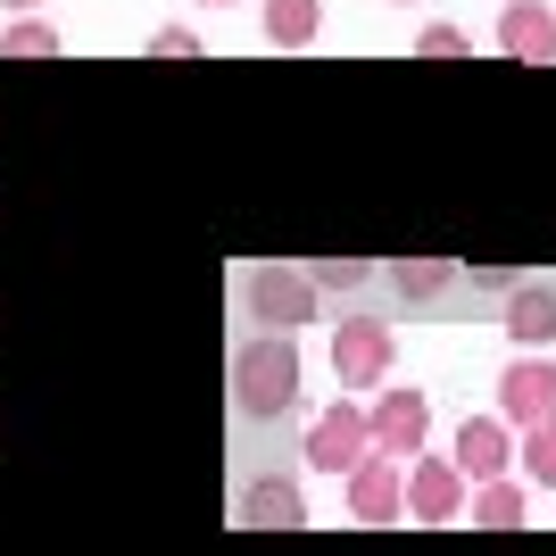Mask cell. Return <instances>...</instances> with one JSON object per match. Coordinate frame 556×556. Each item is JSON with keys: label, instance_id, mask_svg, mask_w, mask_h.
I'll return each instance as SVG.
<instances>
[{"label": "cell", "instance_id": "obj_17", "mask_svg": "<svg viewBox=\"0 0 556 556\" xmlns=\"http://www.w3.org/2000/svg\"><path fill=\"white\" fill-rule=\"evenodd\" d=\"M523 482H548V490H556V424L523 432Z\"/></svg>", "mask_w": 556, "mask_h": 556}, {"label": "cell", "instance_id": "obj_2", "mask_svg": "<svg viewBox=\"0 0 556 556\" xmlns=\"http://www.w3.org/2000/svg\"><path fill=\"white\" fill-rule=\"evenodd\" d=\"M241 291H250V316H257V325H275L282 341H291L300 325H316V275H307V266H291V257L250 266V282H241Z\"/></svg>", "mask_w": 556, "mask_h": 556}, {"label": "cell", "instance_id": "obj_12", "mask_svg": "<svg viewBox=\"0 0 556 556\" xmlns=\"http://www.w3.org/2000/svg\"><path fill=\"white\" fill-rule=\"evenodd\" d=\"M507 341L523 349V357H540V349L556 341V291L548 282H515L507 291Z\"/></svg>", "mask_w": 556, "mask_h": 556}, {"label": "cell", "instance_id": "obj_20", "mask_svg": "<svg viewBox=\"0 0 556 556\" xmlns=\"http://www.w3.org/2000/svg\"><path fill=\"white\" fill-rule=\"evenodd\" d=\"M366 275H374L366 257H325V266H316V291H357Z\"/></svg>", "mask_w": 556, "mask_h": 556}, {"label": "cell", "instance_id": "obj_9", "mask_svg": "<svg viewBox=\"0 0 556 556\" xmlns=\"http://www.w3.org/2000/svg\"><path fill=\"white\" fill-rule=\"evenodd\" d=\"M399 515H407V473H399V457L374 448V457L349 473V523H399Z\"/></svg>", "mask_w": 556, "mask_h": 556}, {"label": "cell", "instance_id": "obj_3", "mask_svg": "<svg viewBox=\"0 0 556 556\" xmlns=\"http://www.w3.org/2000/svg\"><path fill=\"white\" fill-rule=\"evenodd\" d=\"M307 465H316V473H357V465L374 457V416H366V399H332L325 416L307 424V448H300Z\"/></svg>", "mask_w": 556, "mask_h": 556}, {"label": "cell", "instance_id": "obj_11", "mask_svg": "<svg viewBox=\"0 0 556 556\" xmlns=\"http://www.w3.org/2000/svg\"><path fill=\"white\" fill-rule=\"evenodd\" d=\"M232 515L250 523V532H291V523H307V507H300V482L291 473H257L241 498H232Z\"/></svg>", "mask_w": 556, "mask_h": 556}, {"label": "cell", "instance_id": "obj_21", "mask_svg": "<svg viewBox=\"0 0 556 556\" xmlns=\"http://www.w3.org/2000/svg\"><path fill=\"white\" fill-rule=\"evenodd\" d=\"M0 9H34V0H0Z\"/></svg>", "mask_w": 556, "mask_h": 556}, {"label": "cell", "instance_id": "obj_8", "mask_svg": "<svg viewBox=\"0 0 556 556\" xmlns=\"http://www.w3.org/2000/svg\"><path fill=\"white\" fill-rule=\"evenodd\" d=\"M366 416H374V448L382 457H407V465L424 457V441H432V399L424 391H382Z\"/></svg>", "mask_w": 556, "mask_h": 556}, {"label": "cell", "instance_id": "obj_15", "mask_svg": "<svg viewBox=\"0 0 556 556\" xmlns=\"http://www.w3.org/2000/svg\"><path fill=\"white\" fill-rule=\"evenodd\" d=\"M382 275H391L399 291H407V300H441L448 282H457V275H448V257H391Z\"/></svg>", "mask_w": 556, "mask_h": 556}, {"label": "cell", "instance_id": "obj_4", "mask_svg": "<svg viewBox=\"0 0 556 556\" xmlns=\"http://www.w3.org/2000/svg\"><path fill=\"white\" fill-rule=\"evenodd\" d=\"M391 357H399V332L382 316H341L332 325V374H341V391H382Z\"/></svg>", "mask_w": 556, "mask_h": 556}, {"label": "cell", "instance_id": "obj_5", "mask_svg": "<svg viewBox=\"0 0 556 556\" xmlns=\"http://www.w3.org/2000/svg\"><path fill=\"white\" fill-rule=\"evenodd\" d=\"M407 515H416V523H457V515H473V482L457 473V457H416L407 465Z\"/></svg>", "mask_w": 556, "mask_h": 556}, {"label": "cell", "instance_id": "obj_13", "mask_svg": "<svg viewBox=\"0 0 556 556\" xmlns=\"http://www.w3.org/2000/svg\"><path fill=\"white\" fill-rule=\"evenodd\" d=\"M257 25H266V42H275V50H300V42L325 34V0H266Z\"/></svg>", "mask_w": 556, "mask_h": 556}, {"label": "cell", "instance_id": "obj_10", "mask_svg": "<svg viewBox=\"0 0 556 556\" xmlns=\"http://www.w3.org/2000/svg\"><path fill=\"white\" fill-rule=\"evenodd\" d=\"M498 50L523 59V67H548L556 59V9L548 0H507L498 9Z\"/></svg>", "mask_w": 556, "mask_h": 556}, {"label": "cell", "instance_id": "obj_16", "mask_svg": "<svg viewBox=\"0 0 556 556\" xmlns=\"http://www.w3.org/2000/svg\"><path fill=\"white\" fill-rule=\"evenodd\" d=\"M0 59H59V25H42V17H17L9 34H0Z\"/></svg>", "mask_w": 556, "mask_h": 556}, {"label": "cell", "instance_id": "obj_14", "mask_svg": "<svg viewBox=\"0 0 556 556\" xmlns=\"http://www.w3.org/2000/svg\"><path fill=\"white\" fill-rule=\"evenodd\" d=\"M473 523H482V532H515V523H523V482H482L473 490Z\"/></svg>", "mask_w": 556, "mask_h": 556}, {"label": "cell", "instance_id": "obj_6", "mask_svg": "<svg viewBox=\"0 0 556 556\" xmlns=\"http://www.w3.org/2000/svg\"><path fill=\"white\" fill-rule=\"evenodd\" d=\"M515 457H523V432H515L507 416H473V424H457V473H465V482H507Z\"/></svg>", "mask_w": 556, "mask_h": 556}, {"label": "cell", "instance_id": "obj_7", "mask_svg": "<svg viewBox=\"0 0 556 556\" xmlns=\"http://www.w3.org/2000/svg\"><path fill=\"white\" fill-rule=\"evenodd\" d=\"M498 416H507L515 432L556 424V366H548V357H515V366L498 374Z\"/></svg>", "mask_w": 556, "mask_h": 556}, {"label": "cell", "instance_id": "obj_1", "mask_svg": "<svg viewBox=\"0 0 556 556\" xmlns=\"http://www.w3.org/2000/svg\"><path fill=\"white\" fill-rule=\"evenodd\" d=\"M291 399H300V349L282 341V332L232 349V407H241L250 424L291 416Z\"/></svg>", "mask_w": 556, "mask_h": 556}, {"label": "cell", "instance_id": "obj_18", "mask_svg": "<svg viewBox=\"0 0 556 556\" xmlns=\"http://www.w3.org/2000/svg\"><path fill=\"white\" fill-rule=\"evenodd\" d=\"M416 59H441V67H457V59H473V42H465L457 25H424V34H416Z\"/></svg>", "mask_w": 556, "mask_h": 556}, {"label": "cell", "instance_id": "obj_19", "mask_svg": "<svg viewBox=\"0 0 556 556\" xmlns=\"http://www.w3.org/2000/svg\"><path fill=\"white\" fill-rule=\"evenodd\" d=\"M150 59H166V67H191V59H200V34H184V25H159V34H150Z\"/></svg>", "mask_w": 556, "mask_h": 556}]
</instances>
